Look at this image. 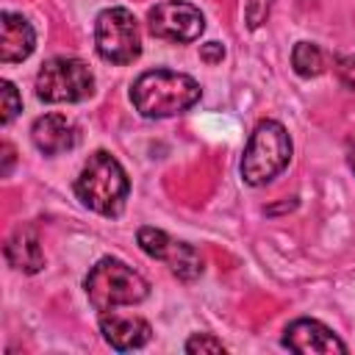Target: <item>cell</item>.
<instances>
[{"instance_id": "1", "label": "cell", "mask_w": 355, "mask_h": 355, "mask_svg": "<svg viewBox=\"0 0 355 355\" xmlns=\"http://www.w3.org/2000/svg\"><path fill=\"white\" fill-rule=\"evenodd\" d=\"M200 83L186 72L150 69L130 86V103L144 119H166L189 111L200 100Z\"/></svg>"}, {"instance_id": "2", "label": "cell", "mask_w": 355, "mask_h": 355, "mask_svg": "<svg viewBox=\"0 0 355 355\" xmlns=\"http://www.w3.org/2000/svg\"><path fill=\"white\" fill-rule=\"evenodd\" d=\"M130 191V180L128 172L122 169V164L105 153L97 150L89 155V161L83 164L78 180H75V194L78 200L103 216H119L125 211V200Z\"/></svg>"}, {"instance_id": "3", "label": "cell", "mask_w": 355, "mask_h": 355, "mask_svg": "<svg viewBox=\"0 0 355 355\" xmlns=\"http://www.w3.org/2000/svg\"><path fill=\"white\" fill-rule=\"evenodd\" d=\"M291 161V136L277 119H261L241 155V180L252 189L272 183Z\"/></svg>"}, {"instance_id": "4", "label": "cell", "mask_w": 355, "mask_h": 355, "mask_svg": "<svg viewBox=\"0 0 355 355\" xmlns=\"http://www.w3.org/2000/svg\"><path fill=\"white\" fill-rule=\"evenodd\" d=\"M83 288L92 308L100 313H108L119 305H136L150 294L147 280L116 258H100L89 269Z\"/></svg>"}, {"instance_id": "5", "label": "cell", "mask_w": 355, "mask_h": 355, "mask_svg": "<svg viewBox=\"0 0 355 355\" xmlns=\"http://www.w3.org/2000/svg\"><path fill=\"white\" fill-rule=\"evenodd\" d=\"M94 75L80 58L55 55L36 75V97L42 103H80L92 97Z\"/></svg>"}, {"instance_id": "6", "label": "cell", "mask_w": 355, "mask_h": 355, "mask_svg": "<svg viewBox=\"0 0 355 355\" xmlns=\"http://www.w3.org/2000/svg\"><path fill=\"white\" fill-rule=\"evenodd\" d=\"M94 47L103 61L133 64L141 55V33L133 11L111 6L94 19Z\"/></svg>"}, {"instance_id": "7", "label": "cell", "mask_w": 355, "mask_h": 355, "mask_svg": "<svg viewBox=\"0 0 355 355\" xmlns=\"http://www.w3.org/2000/svg\"><path fill=\"white\" fill-rule=\"evenodd\" d=\"M147 25H150L153 36L178 42V44L197 42L200 33L205 31V19H202L200 8L186 0H164V3L153 6L147 14Z\"/></svg>"}, {"instance_id": "8", "label": "cell", "mask_w": 355, "mask_h": 355, "mask_svg": "<svg viewBox=\"0 0 355 355\" xmlns=\"http://www.w3.org/2000/svg\"><path fill=\"white\" fill-rule=\"evenodd\" d=\"M283 347L300 355H333L347 352V344L316 319H294L283 330Z\"/></svg>"}, {"instance_id": "9", "label": "cell", "mask_w": 355, "mask_h": 355, "mask_svg": "<svg viewBox=\"0 0 355 355\" xmlns=\"http://www.w3.org/2000/svg\"><path fill=\"white\" fill-rule=\"evenodd\" d=\"M31 141L42 155H61L78 144V128L64 114H44L33 119Z\"/></svg>"}, {"instance_id": "10", "label": "cell", "mask_w": 355, "mask_h": 355, "mask_svg": "<svg viewBox=\"0 0 355 355\" xmlns=\"http://www.w3.org/2000/svg\"><path fill=\"white\" fill-rule=\"evenodd\" d=\"M100 333L105 338V344L116 352H128V349H139L150 341V324L141 316H119L114 311L100 313Z\"/></svg>"}, {"instance_id": "11", "label": "cell", "mask_w": 355, "mask_h": 355, "mask_svg": "<svg viewBox=\"0 0 355 355\" xmlns=\"http://www.w3.org/2000/svg\"><path fill=\"white\" fill-rule=\"evenodd\" d=\"M36 47V31L33 25L14 11L0 14V61L3 64H17L25 61Z\"/></svg>"}, {"instance_id": "12", "label": "cell", "mask_w": 355, "mask_h": 355, "mask_svg": "<svg viewBox=\"0 0 355 355\" xmlns=\"http://www.w3.org/2000/svg\"><path fill=\"white\" fill-rule=\"evenodd\" d=\"M6 261L17 272H25V275H36L44 266V252H42L39 236H36V230L31 225H19L8 236V241H6Z\"/></svg>"}, {"instance_id": "13", "label": "cell", "mask_w": 355, "mask_h": 355, "mask_svg": "<svg viewBox=\"0 0 355 355\" xmlns=\"http://www.w3.org/2000/svg\"><path fill=\"white\" fill-rule=\"evenodd\" d=\"M164 263L172 269L175 277H180V280H186V283H189V280H197V277L202 275V258H200V252H197L191 244H186V241H175Z\"/></svg>"}, {"instance_id": "14", "label": "cell", "mask_w": 355, "mask_h": 355, "mask_svg": "<svg viewBox=\"0 0 355 355\" xmlns=\"http://www.w3.org/2000/svg\"><path fill=\"white\" fill-rule=\"evenodd\" d=\"M291 67L300 78H316L324 72V53L313 42H297L291 50Z\"/></svg>"}, {"instance_id": "15", "label": "cell", "mask_w": 355, "mask_h": 355, "mask_svg": "<svg viewBox=\"0 0 355 355\" xmlns=\"http://www.w3.org/2000/svg\"><path fill=\"white\" fill-rule=\"evenodd\" d=\"M136 241H139L141 252L150 255V258H155V261H166V255H169V250H172V244H175V239H169V236H166L164 230H158V227H139Z\"/></svg>"}, {"instance_id": "16", "label": "cell", "mask_w": 355, "mask_h": 355, "mask_svg": "<svg viewBox=\"0 0 355 355\" xmlns=\"http://www.w3.org/2000/svg\"><path fill=\"white\" fill-rule=\"evenodd\" d=\"M22 111V97L11 80H0V122L8 125Z\"/></svg>"}, {"instance_id": "17", "label": "cell", "mask_w": 355, "mask_h": 355, "mask_svg": "<svg viewBox=\"0 0 355 355\" xmlns=\"http://www.w3.org/2000/svg\"><path fill=\"white\" fill-rule=\"evenodd\" d=\"M183 349L191 352V355H197V352H225V344H222L219 338H214L211 333H194V336L186 341Z\"/></svg>"}, {"instance_id": "18", "label": "cell", "mask_w": 355, "mask_h": 355, "mask_svg": "<svg viewBox=\"0 0 355 355\" xmlns=\"http://www.w3.org/2000/svg\"><path fill=\"white\" fill-rule=\"evenodd\" d=\"M338 75H341L344 86L355 92V55H347V58L338 61Z\"/></svg>"}, {"instance_id": "19", "label": "cell", "mask_w": 355, "mask_h": 355, "mask_svg": "<svg viewBox=\"0 0 355 355\" xmlns=\"http://www.w3.org/2000/svg\"><path fill=\"white\" fill-rule=\"evenodd\" d=\"M200 58H202L205 64H219V61L225 58V47H222L219 42H208V44L200 47Z\"/></svg>"}, {"instance_id": "20", "label": "cell", "mask_w": 355, "mask_h": 355, "mask_svg": "<svg viewBox=\"0 0 355 355\" xmlns=\"http://www.w3.org/2000/svg\"><path fill=\"white\" fill-rule=\"evenodd\" d=\"M0 153H3V169H0V172L8 175L11 166H14V147H11L8 141H3V144H0Z\"/></svg>"}, {"instance_id": "21", "label": "cell", "mask_w": 355, "mask_h": 355, "mask_svg": "<svg viewBox=\"0 0 355 355\" xmlns=\"http://www.w3.org/2000/svg\"><path fill=\"white\" fill-rule=\"evenodd\" d=\"M347 161H349V169L355 172V147H349V153H347Z\"/></svg>"}]
</instances>
